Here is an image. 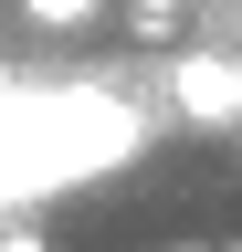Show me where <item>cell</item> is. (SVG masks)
Wrapping results in <instances>:
<instances>
[{"label": "cell", "mask_w": 242, "mask_h": 252, "mask_svg": "<svg viewBox=\"0 0 242 252\" xmlns=\"http://www.w3.org/2000/svg\"><path fill=\"white\" fill-rule=\"evenodd\" d=\"M105 0H21V21H42V32H84Z\"/></svg>", "instance_id": "2"}, {"label": "cell", "mask_w": 242, "mask_h": 252, "mask_svg": "<svg viewBox=\"0 0 242 252\" xmlns=\"http://www.w3.org/2000/svg\"><path fill=\"white\" fill-rule=\"evenodd\" d=\"M169 105L200 116V126H232V116H242V63H221V53H179V63H169Z\"/></svg>", "instance_id": "1"}, {"label": "cell", "mask_w": 242, "mask_h": 252, "mask_svg": "<svg viewBox=\"0 0 242 252\" xmlns=\"http://www.w3.org/2000/svg\"><path fill=\"white\" fill-rule=\"evenodd\" d=\"M179 21V0H137V32H169Z\"/></svg>", "instance_id": "3"}]
</instances>
